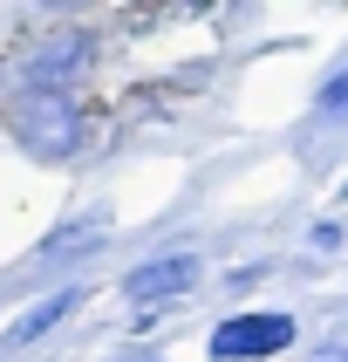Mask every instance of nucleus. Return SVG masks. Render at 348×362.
Here are the masks:
<instances>
[{
    "instance_id": "5",
    "label": "nucleus",
    "mask_w": 348,
    "mask_h": 362,
    "mask_svg": "<svg viewBox=\"0 0 348 362\" xmlns=\"http://www.w3.org/2000/svg\"><path fill=\"white\" fill-rule=\"evenodd\" d=\"M82 294H55V301H41L35 315H20L14 328H7V349H28V342H41V335H48V328L55 322H68V308H76Z\"/></svg>"
},
{
    "instance_id": "4",
    "label": "nucleus",
    "mask_w": 348,
    "mask_h": 362,
    "mask_svg": "<svg viewBox=\"0 0 348 362\" xmlns=\"http://www.w3.org/2000/svg\"><path fill=\"white\" fill-rule=\"evenodd\" d=\"M191 281H198V260H191V253H171V260H143L137 274L123 281V301L157 308V301H178V294H191Z\"/></svg>"
},
{
    "instance_id": "7",
    "label": "nucleus",
    "mask_w": 348,
    "mask_h": 362,
    "mask_svg": "<svg viewBox=\"0 0 348 362\" xmlns=\"http://www.w3.org/2000/svg\"><path fill=\"white\" fill-rule=\"evenodd\" d=\"M314 110H321L328 123H342V117H348V69H342L335 82H321V96H314Z\"/></svg>"
},
{
    "instance_id": "6",
    "label": "nucleus",
    "mask_w": 348,
    "mask_h": 362,
    "mask_svg": "<svg viewBox=\"0 0 348 362\" xmlns=\"http://www.w3.org/2000/svg\"><path fill=\"white\" fill-rule=\"evenodd\" d=\"M89 240H102V219H82V226H61L55 240L41 246V260H76V253H82V246H89Z\"/></svg>"
},
{
    "instance_id": "2",
    "label": "nucleus",
    "mask_w": 348,
    "mask_h": 362,
    "mask_svg": "<svg viewBox=\"0 0 348 362\" xmlns=\"http://www.w3.org/2000/svg\"><path fill=\"white\" fill-rule=\"evenodd\" d=\"M89 62H96V35H89V28H48V35L28 48V62H20V82H28L35 96H68V89L89 76Z\"/></svg>"
},
{
    "instance_id": "1",
    "label": "nucleus",
    "mask_w": 348,
    "mask_h": 362,
    "mask_svg": "<svg viewBox=\"0 0 348 362\" xmlns=\"http://www.w3.org/2000/svg\"><path fill=\"white\" fill-rule=\"evenodd\" d=\"M7 130L20 137L28 158H48V164H61V158L82 151V110L68 96H35V89H20V96L7 103Z\"/></svg>"
},
{
    "instance_id": "3",
    "label": "nucleus",
    "mask_w": 348,
    "mask_h": 362,
    "mask_svg": "<svg viewBox=\"0 0 348 362\" xmlns=\"http://www.w3.org/2000/svg\"><path fill=\"white\" fill-rule=\"evenodd\" d=\"M212 362H260V356H280L294 349V322L287 315H232V322L212 328Z\"/></svg>"
},
{
    "instance_id": "8",
    "label": "nucleus",
    "mask_w": 348,
    "mask_h": 362,
    "mask_svg": "<svg viewBox=\"0 0 348 362\" xmlns=\"http://www.w3.org/2000/svg\"><path fill=\"white\" fill-rule=\"evenodd\" d=\"M314 246H321V253H328V246H342V226H335V219H321V226H314Z\"/></svg>"
}]
</instances>
